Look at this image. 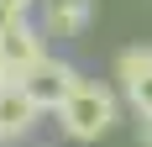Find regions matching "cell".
Masks as SVG:
<instances>
[{
	"instance_id": "cell-2",
	"label": "cell",
	"mask_w": 152,
	"mask_h": 147,
	"mask_svg": "<svg viewBox=\"0 0 152 147\" xmlns=\"http://www.w3.org/2000/svg\"><path fill=\"white\" fill-rule=\"evenodd\" d=\"M16 84H21V89L31 95V100H37V105L47 110V116H53V110H58V105L68 100V95H74L79 84H84V68H79V63H68V58H58V53H47V58L37 63L31 74H21Z\"/></svg>"
},
{
	"instance_id": "cell-3",
	"label": "cell",
	"mask_w": 152,
	"mask_h": 147,
	"mask_svg": "<svg viewBox=\"0 0 152 147\" xmlns=\"http://www.w3.org/2000/svg\"><path fill=\"white\" fill-rule=\"evenodd\" d=\"M42 58H47V37H42V26H37V21H26V16L0 21V68H5V79L31 74Z\"/></svg>"
},
{
	"instance_id": "cell-6",
	"label": "cell",
	"mask_w": 152,
	"mask_h": 147,
	"mask_svg": "<svg viewBox=\"0 0 152 147\" xmlns=\"http://www.w3.org/2000/svg\"><path fill=\"white\" fill-rule=\"evenodd\" d=\"M94 21V0H42V37H58V42H74L84 37Z\"/></svg>"
},
{
	"instance_id": "cell-1",
	"label": "cell",
	"mask_w": 152,
	"mask_h": 147,
	"mask_svg": "<svg viewBox=\"0 0 152 147\" xmlns=\"http://www.w3.org/2000/svg\"><path fill=\"white\" fill-rule=\"evenodd\" d=\"M53 116H58V132L68 137V142H100V137L121 121V89L100 84V79H84Z\"/></svg>"
},
{
	"instance_id": "cell-9",
	"label": "cell",
	"mask_w": 152,
	"mask_h": 147,
	"mask_svg": "<svg viewBox=\"0 0 152 147\" xmlns=\"http://www.w3.org/2000/svg\"><path fill=\"white\" fill-rule=\"evenodd\" d=\"M5 84H16V79H5V68H0V89H5Z\"/></svg>"
},
{
	"instance_id": "cell-4",
	"label": "cell",
	"mask_w": 152,
	"mask_h": 147,
	"mask_svg": "<svg viewBox=\"0 0 152 147\" xmlns=\"http://www.w3.org/2000/svg\"><path fill=\"white\" fill-rule=\"evenodd\" d=\"M42 105L31 100L21 84H5L0 89V147H26L31 142V132L42 126Z\"/></svg>"
},
{
	"instance_id": "cell-7",
	"label": "cell",
	"mask_w": 152,
	"mask_h": 147,
	"mask_svg": "<svg viewBox=\"0 0 152 147\" xmlns=\"http://www.w3.org/2000/svg\"><path fill=\"white\" fill-rule=\"evenodd\" d=\"M31 5H42V0H0V21H16V16H26Z\"/></svg>"
},
{
	"instance_id": "cell-8",
	"label": "cell",
	"mask_w": 152,
	"mask_h": 147,
	"mask_svg": "<svg viewBox=\"0 0 152 147\" xmlns=\"http://www.w3.org/2000/svg\"><path fill=\"white\" fill-rule=\"evenodd\" d=\"M137 137H142V147H152V110L137 116Z\"/></svg>"
},
{
	"instance_id": "cell-5",
	"label": "cell",
	"mask_w": 152,
	"mask_h": 147,
	"mask_svg": "<svg viewBox=\"0 0 152 147\" xmlns=\"http://www.w3.org/2000/svg\"><path fill=\"white\" fill-rule=\"evenodd\" d=\"M115 89H121V100L137 116L152 110V47H121V58H115Z\"/></svg>"
}]
</instances>
